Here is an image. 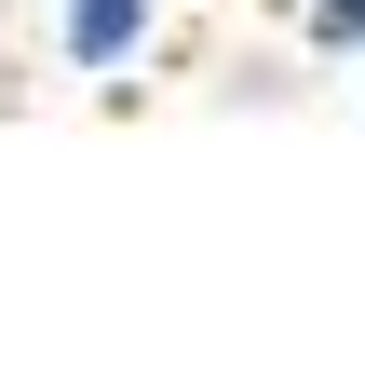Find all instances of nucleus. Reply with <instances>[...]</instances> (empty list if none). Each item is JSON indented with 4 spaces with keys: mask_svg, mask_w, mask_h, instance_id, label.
I'll use <instances>...</instances> for the list:
<instances>
[{
    "mask_svg": "<svg viewBox=\"0 0 365 365\" xmlns=\"http://www.w3.org/2000/svg\"><path fill=\"white\" fill-rule=\"evenodd\" d=\"M54 54L95 95H135V68L163 54V0H54Z\"/></svg>",
    "mask_w": 365,
    "mask_h": 365,
    "instance_id": "nucleus-1",
    "label": "nucleus"
},
{
    "mask_svg": "<svg viewBox=\"0 0 365 365\" xmlns=\"http://www.w3.org/2000/svg\"><path fill=\"white\" fill-rule=\"evenodd\" d=\"M284 14H298V41H312L325 68H352V54H365V0H284Z\"/></svg>",
    "mask_w": 365,
    "mask_h": 365,
    "instance_id": "nucleus-2",
    "label": "nucleus"
},
{
    "mask_svg": "<svg viewBox=\"0 0 365 365\" xmlns=\"http://www.w3.org/2000/svg\"><path fill=\"white\" fill-rule=\"evenodd\" d=\"M352 81H365V54H352Z\"/></svg>",
    "mask_w": 365,
    "mask_h": 365,
    "instance_id": "nucleus-3",
    "label": "nucleus"
}]
</instances>
